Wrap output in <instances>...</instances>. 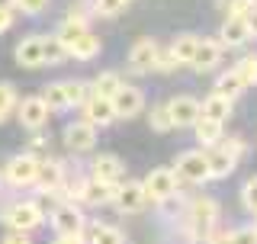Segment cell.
<instances>
[{"label": "cell", "mask_w": 257, "mask_h": 244, "mask_svg": "<svg viewBox=\"0 0 257 244\" xmlns=\"http://www.w3.org/2000/svg\"><path fill=\"white\" fill-rule=\"evenodd\" d=\"M187 234L190 238H209L212 234V228H215V222H219V202H215L212 196H196L187 206Z\"/></svg>", "instance_id": "1"}, {"label": "cell", "mask_w": 257, "mask_h": 244, "mask_svg": "<svg viewBox=\"0 0 257 244\" xmlns=\"http://www.w3.org/2000/svg\"><path fill=\"white\" fill-rule=\"evenodd\" d=\"M241 151H244V142H241V138H228V142L222 138L219 145H212V151L206 154V161H209V174H212V180H222V177H228L231 170L238 167Z\"/></svg>", "instance_id": "2"}, {"label": "cell", "mask_w": 257, "mask_h": 244, "mask_svg": "<svg viewBox=\"0 0 257 244\" xmlns=\"http://www.w3.org/2000/svg\"><path fill=\"white\" fill-rule=\"evenodd\" d=\"M84 225H87V218L80 215V209H74V202H68V206H58L55 209V215H52V228L55 234H58L61 241H80V234H84Z\"/></svg>", "instance_id": "3"}, {"label": "cell", "mask_w": 257, "mask_h": 244, "mask_svg": "<svg viewBox=\"0 0 257 244\" xmlns=\"http://www.w3.org/2000/svg\"><path fill=\"white\" fill-rule=\"evenodd\" d=\"M177 180H187V183H206V180H212L206 154L203 151H183L180 158H177Z\"/></svg>", "instance_id": "4"}, {"label": "cell", "mask_w": 257, "mask_h": 244, "mask_svg": "<svg viewBox=\"0 0 257 244\" xmlns=\"http://www.w3.org/2000/svg\"><path fill=\"white\" fill-rule=\"evenodd\" d=\"M4 222L10 225V228H20V231H36L39 225L45 222V215H42V209L36 206V202H13L10 209H7V215H4Z\"/></svg>", "instance_id": "5"}, {"label": "cell", "mask_w": 257, "mask_h": 244, "mask_svg": "<svg viewBox=\"0 0 257 244\" xmlns=\"http://www.w3.org/2000/svg\"><path fill=\"white\" fill-rule=\"evenodd\" d=\"M142 186H145V196H148V199L161 202V199H167V196H174V193H177V170H171V167H155L142 180Z\"/></svg>", "instance_id": "6"}, {"label": "cell", "mask_w": 257, "mask_h": 244, "mask_svg": "<svg viewBox=\"0 0 257 244\" xmlns=\"http://www.w3.org/2000/svg\"><path fill=\"white\" fill-rule=\"evenodd\" d=\"M112 206L119 209V212H142L148 196H145V186L135 183V180H125V183H116L112 186Z\"/></svg>", "instance_id": "7"}, {"label": "cell", "mask_w": 257, "mask_h": 244, "mask_svg": "<svg viewBox=\"0 0 257 244\" xmlns=\"http://www.w3.org/2000/svg\"><path fill=\"white\" fill-rule=\"evenodd\" d=\"M109 100H112V109H116V119H132V116H139L142 106H145V93L132 84H119Z\"/></svg>", "instance_id": "8"}, {"label": "cell", "mask_w": 257, "mask_h": 244, "mask_svg": "<svg viewBox=\"0 0 257 244\" xmlns=\"http://www.w3.org/2000/svg\"><path fill=\"white\" fill-rule=\"evenodd\" d=\"M84 106V119L90 122V126H109L112 119H116V109H112V100L109 96H103V93H96V90H90L87 93V100L80 103Z\"/></svg>", "instance_id": "9"}, {"label": "cell", "mask_w": 257, "mask_h": 244, "mask_svg": "<svg viewBox=\"0 0 257 244\" xmlns=\"http://www.w3.org/2000/svg\"><path fill=\"white\" fill-rule=\"evenodd\" d=\"M16 112H20V126L32 129V132H39L48 122V103L42 96H26L23 103H16Z\"/></svg>", "instance_id": "10"}, {"label": "cell", "mask_w": 257, "mask_h": 244, "mask_svg": "<svg viewBox=\"0 0 257 244\" xmlns=\"http://www.w3.org/2000/svg\"><path fill=\"white\" fill-rule=\"evenodd\" d=\"M36 170H39V161L32 154H16L7 164V180L13 186H29V183H36Z\"/></svg>", "instance_id": "11"}, {"label": "cell", "mask_w": 257, "mask_h": 244, "mask_svg": "<svg viewBox=\"0 0 257 244\" xmlns=\"http://www.w3.org/2000/svg\"><path fill=\"white\" fill-rule=\"evenodd\" d=\"M93 142H96V126H90L87 119L71 122V126L64 129V145H68L71 151H90Z\"/></svg>", "instance_id": "12"}, {"label": "cell", "mask_w": 257, "mask_h": 244, "mask_svg": "<svg viewBox=\"0 0 257 244\" xmlns=\"http://www.w3.org/2000/svg\"><path fill=\"white\" fill-rule=\"evenodd\" d=\"M167 109H171V119H174L177 129L193 126V122L199 119V112H203L199 100H193V96H174V100L167 103Z\"/></svg>", "instance_id": "13"}, {"label": "cell", "mask_w": 257, "mask_h": 244, "mask_svg": "<svg viewBox=\"0 0 257 244\" xmlns=\"http://www.w3.org/2000/svg\"><path fill=\"white\" fill-rule=\"evenodd\" d=\"M158 52L161 45L155 39H139V42L132 45V52H128V64H132L135 71H155V61H158Z\"/></svg>", "instance_id": "14"}, {"label": "cell", "mask_w": 257, "mask_h": 244, "mask_svg": "<svg viewBox=\"0 0 257 244\" xmlns=\"http://www.w3.org/2000/svg\"><path fill=\"white\" fill-rule=\"evenodd\" d=\"M219 58H222V45L215 42V39H199L196 52H193V58H190V68H196L199 74H203V71H212L215 64H219Z\"/></svg>", "instance_id": "15"}, {"label": "cell", "mask_w": 257, "mask_h": 244, "mask_svg": "<svg viewBox=\"0 0 257 244\" xmlns=\"http://www.w3.org/2000/svg\"><path fill=\"white\" fill-rule=\"evenodd\" d=\"M36 183L42 186V193H58L61 183H64V167L58 164V161H39Z\"/></svg>", "instance_id": "16"}, {"label": "cell", "mask_w": 257, "mask_h": 244, "mask_svg": "<svg viewBox=\"0 0 257 244\" xmlns=\"http://www.w3.org/2000/svg\"><path fill=\"white\" fill-rule=\"evenodd\" d=\"M247 39H251V32H247L244 13H228V20L222 23V42L225 45H244Z\"/></svg>", "instance_id": "17"}, {"label": "cell", "mask_w": 257, "mask_h": 244, "mask_svg": "<svg viewBox=\"0 0 257 244\" xmlns=\"http://www.w3.org/2000/svg\"><path fill=\"white\" fill-rule=\"evenodd\" d=\"M112 186L116 183H103V180H87V183H80V202H87V206H106V202L112 199Z\"/></svg>", "instance_id": "18"}, {"label": "cell", "mask_w": 257, "mask_h": 244, "mask_svg": "<svg viewBox=\"0 0 257 244\" xmlns=\"http://www.w3.org/2000/svg\"><path fill=\"white\" fill-rule=\"evenodd\" d=\"M199 106H203V116H209V119H219V122H225L231 116V109H235V96H225V93H209L203 103H199Z\"/></svg>", "instance_id": "19"}, {"label": "cell", "mask_w": 257, "mask_h": 244, "mask_svg": "<svg viewBox=\"0 0 257 244\" xmlns=\"http://www.w3.org/2000/svg\"><path fill=\"white\" fill-rule=\"evenodd\" d=\"M193 129H196V142L203 145V148H212V145H219L222 142V122L219 119H209V116H203L199 112V119L193 122Z\"/></svg>", "instance_id": "20"}, {"label": "cell", "mask_w": 257, "mask_h": 244, "mask_svg": "<svg viewBox=\"0 0 257 244\" xmlns=\"http://www.w3.org/2000/svg\"><path fill=\"white\" fill-rule=\"evenodd\" d=\"M93 177L103 183H119L122 180V161L116 158V154H100V158L93 161Z\"/></svg>", "instance_id": "21"}, {"label": "cell", "mask_w": 257, "mask_h": 244, "mask_svg": "<svg viewBox=\"0 0 257 244\" xmlns=\"http://www.w3.org/2000/svg\"><path fill=\"white\" fill-rule=\"evenodd\" d=\"M16 61L23 68H39L42 64V36H29L16 45Z\"/></svg>", "instance_id": "22"}, {"label": "cell", "mask_w": 257, "mask_h": 244, "mask_svg": "<svg viewBox=\"0 0 257 244\" xmlns=\"http://www.w3.org/2000/svg\"><path fill=\"white\" fill-rule=\"evenodd\" d=\"M80 238H84V241H93V244H122L125 234L119 231V228H112V225L93 222V225H84V234H80Z\"/></svg>", "instance_id": "23"}, {"label": "cell", "mask_w": 257, "mask_h": 244, "mask_svg": "<svg viewBox=\"0 0 257 244\" xmlns=\"http://www.w3.org/2000/svg\"><path fill=\"white\" fill-rule=\"evenodd\" d=\"M68 55H71V58H77V61H90V58H96V55H100V39H96L93 32L87 29L80 39H74V42L68 45Z\"/></svg>", "instance_id": "24"}, {"label": "cell", "mask_w": 257, "mask_h": 244, "mask_svg": "<svg viewBox=\"0 0 257 244\" xmlns=\"http://www.w3.org/2000/svg\"><path fill=\"white\" fill-rule=\"evenodd\" d=\"M196 45H199V36H193V32H183V36H177V39H174L171 52L177 55V61H180V64H190L193 52H196Z\"/></svg>", "instance_id": "25"}, {"label": "cell", "mask_w": 257, "mask_h": 244, "mask_svg": "<svg viewBox=\"0 0 257 244\" xmlns=\"http://www.w3.org/2000/svg\"><path fill=\"white\" fill-rule=\"evenodd\" d=\"M68 58V48L61 45V39L58 36H48L42 39V64H58Z\"/></svg>", "instance_id": "26"}, {"label": "cell", "mask_w": 257, "mask_h": 244, "mask_svg": "<svg viewBox=\"0 0 257 244\" xmlns=\"http://www.w3.org/2000/svg\"><path fill=\"white\" fill-rule=\"evenodd\" d=\"M235 71H238L241 84H244V90L247 87H257V55H244V58L235 64Z\"/></svg>", "instance_id": "27"}, {"label": "cell", "mask_w": 257, "mask_h": 244, "mask_svg": "<svg viewBox=\"0 0 257 244\" xmlns=\"http://www.w3.org/2000/svg\"><path fill=\"white\" fill-rule=\"evenodd\" d=\"M119 84H122V80H119V74H116V71H103V74H96V77H93L90 90L103 93V96H112V93H116V87H119Z\"/></svg>", "instance_id": "28"}, {"label": "cell", "mask_w": 257, "mask_h": 244, "mask_svg": "<svg viewBox=\"0 0 257 244\" xmlns=\"http://www.w3.org/2000/svg\"><path fill=\"white\" fill-rule=\"evenodd\" d=\"M42 100L48 103V109H68V93H64V80H58V84H48Z\"/></svg>", "instance_id": "29"}, {"label": "cell", "mask_w": 257, "mask_h": 244, "mask_svg": "<svg viewBox=\"0 0 257 244\" xmlns=\"http://www.w3.org/2000/svg\"><path fill=\"white\" fill-rule=\"evenodd\" d=\"M64 93H68V106H80L90 93V84L84 80H64Z\"/></svg>", "instance_id": "30"}, {"label": "cell", "mask_w": 257, "mask_h": 244, "mask_svg": "<svg viewBox=\"0 0 257 244\" xmlns=\"http://www.w3.org/2000/svg\"><path fill=\"white\" fill-rule=\"evenodd\" d=\"M215 90L225 93V96H238L241 90H244V84H241L238 71H228V74H222L219 80H215Z\"/></svg>", "instance_id": "31"}, {"label": "cell", "mask_w": 257, "mask_h": 244, "mask_svg": "<svg viewBox=\"0 0 257 244\" xmlns=\"http://www.w3.org/2000/svg\"><path fill=\"white\" fill-rule=\"evenodd\" d=\"M148 122H151L155 132H171V129H174V119H171V109H167V106H155L151 116H148Z\"/></svg>", "instance_id": "32"}, {"label": "cell", "mask_w": 257, "mask_h": 244, "mask_svg": "<svg viewBox=\"0 0 257 244\" xmlns=\"http://www.w3.org/2000/svg\"><path fill=\"white\" fill-rule=\"evenodd\" d=\"M16 109V87L13 84H0V122Z\"/></svg>", "instance_id": "33"}, {"label": "cell", "mask_w": 257, "mask_h": 244, "mask_svg": "<svg viewBox=\"0 0 257 244\" xmlns=\"http://www.w3.org/2000/svg\"><path fill=\"white\" fill-rule=\"evenodd\" d=\"M128 0H93V13L96 16H119L125 10Z\"/></svg>", "instance_id": "34"}, {"label": "cell", "mask_w": 257, "mask_h": 244, "mask_svg": "<svg viewBox=\"0 0 257 244\" xmlns=\"http://www.w3.org/2000/svg\"><path fill=\"white\" fill-rule=\"evenodd\" d=\"M241 202H244L247 212H257V177H251V180L244 183V190H241Z\"/></svg>", "instance_id": "35"}, {"label": "cell", "mask_w": 257, "mask_h": 244, "mask_svg": "<svg viewBox=\"0 0 257 244\" xmlns=\"http://www.w3.org/2000/svg\"><path fill=\"white\" fill-rule=\"evenodd\" d=\"M180 68V61H177V55L167 48V52H158V61H155V71H161V74H171V71Z\"/></svg>", "instance_id": "36"}, {"label": "cell", "mask_w": 257, "mask_h": 244, "mask_svg": "<svg viewBox=\"0 0 257 244\" xmlns=\"http://www.w3.org/2000/svg\"><path fill=\"white\" fill-rule=\"evenodd\" d=\"M16 7H20L23 13H29V16H39L48 7V0H16Z\"/></svg>", "instance_id": "37"}, {"label": "cell", "mask_w": 257, "mask_h": 244, "mask_svg": "<svg viewBox=\"0 0 257 244\" xmlns=\"http://www.w3.org/2000/svg\"><path fill=\"white\" fill-rule=\"evenodd\" d=\"M244 20H247V32H251V39H257V4L244 13Z\"/></svg>", "instance_id": "38"}, {"label": "cell", "mask_w": 257, "mask_h": 244, "mask_svg": "<svg viewBox=\"0 0 257 244\" xmlns=\"http://www.w3.org/2000/svg\"><path fill=\"white\" fill-rule=\"evenodd\" d=\"M13 26V10L10 7H0V32H7Z\"/></svg>", "instance_id": "39"}, {"label": "cell", "mask_w": 257, "mask_h": 244, "mask_svg": "<svg viewBox=\"0 0 257 244\" xmlns=\"http://www.w3.org/2000/svg\"><path fill=\"white\" fill-rule=\"evenodd\" d=\"M0 7H10V10H13V7H16V0H0Z\"/></svg>", "instance_id": "40"}]
</instances>
